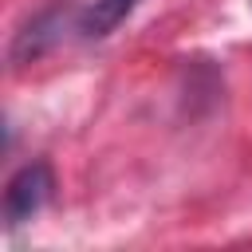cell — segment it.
I'll return each mask as SVG.
<instances>
[{
  "instance_id": "cell-1",
  "label": "cell",
  "mask_w": 252,
  "mask_h": 252,
  "mask_svg": "<svg viewBox=\"0 0 252 252\" xmlns=\"http://www.w3.org/2000/svg\"><path fill=\"white\" fill-rule=\"evenodd\" d=\"M51 189H55L51 165H47V161H28V165L8 181V189H4V217H8V224L32 220V217L47 205Z\"/></svg>"
},
{
  "instance_id": "cell-2",
  "label": "cell",
  "mask_w": 252,
  "mask_h": 252,
  "mask_svg": "<svg viewBox=\"0 0 252 252\" xmlns=\"http://www.w3.org/2000/svg\"><path fill=\"white\" fill-rule=\"evenodd\" d=\"M138 4H142V0H94L91 8L79 12L75 32H83L87 39H102V35H110V32L138 8Z\"/></svg>"
},
{
  "instance_id": "cell-3",
  "label": "cell",
  "mask_w": 252,
  "mask_h": 252,
  "mask_svg": "<svg viewBox=\"0 0 252 252\" xmlns=\"http://www.w3.org/2000/svg\"><path fill=\"white\" fill-rule=\"evenodd\" d=\"M55 28H59V12H47V16H39V20H32L20 35H16V47H12V59L16 63H24V59H35L47 43H51V35H55Z\"/></svg>"
}]
</instances>
